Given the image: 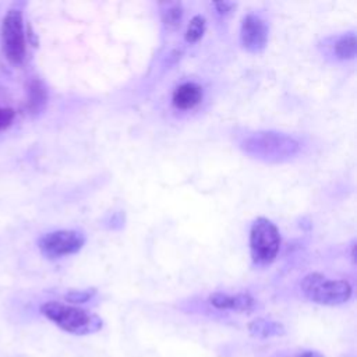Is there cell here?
<instances>
[{
  "instance_id": "7a4b0ae2",
  "label": "cell",
  "mask_w": 357,
  "mask_h": 357,
  "mask_svg": "<svg viewBox=\"0 0 357 357\" xmlns=\"http://www.w3.org/2000/svg\"><path fill=\"white\" fill-rule=\"evenodd\" d=\"M303 294L321 305H340L350 300L351 284L343 279H329L319 272L308 273L300 283Z\"/></svg>"
},
{
  "instance_id": "30bf717a",
  "label": "cell",
  "mask_w": 357,
  "mask_h": 357,
  "mask_svg": "<svg viewBox=\"0 0 357 357\" xmlns=\"http://www.w3.org/2000/svg\"><path fill=\"white\" fill-rule=\"evenodd\" d=\"M248 332L254 337L266 339V337H272V336H282V335H284L286 331L280 322L257 318L248 324Z\"/></svg>"
},
{
  "instance_id": "8992f818",
  "label": "cell",
  "mask_w": 357,
  "mask_h": 357,
  "mask_svg": "<svg viewBox=\"0 0 357 357\" xmlns=\"http://www.w3.org/2000/svg\"><path fill=\"white\" fill-rule=\"evenodd\" d=\"M85 244V236L78 230H56L43 234L39 241L40 252L49 258L56 259L78 252Z\"/></svg>"
},
{
  "instance_id": "7c38bea8",
  "label": "cell",
  "mask_w": 357,
  "mask_h": 357,
  "mask_svg": "<svg viewBox=\"0 0 357 357\" xmlns=\"http://www.w3.org/2000/svg\"><path fill=\"white\" fill-rule=\"evenodd\" d=\"M356 50L357 43L356 35L353 32L339 36L333 45V52L336 57L340 60H353L356 57Z\"/></svg>"
},
{
  "instance_id": "9c48e42d",
  "label": "cell",
  "mask_w": 357,
  "mask_h": 357,
  "mask_svg": "<svg viewBox=\"0 0 357 357\" xmlns=\"http://www.w3.org/2000/svg\"><path fill=\"white\" fill-rule=\"evenodd\" d=\"M202 96H204L202 88L198 84L184 82L174 89L172 95V103L176 109L188 110L199 105L202 100Z\"/></svg>"
},
{
  "instance_id": "e0dca14e",
  "label": "cell",
  "mask_w": 357,
  "mask_h": 357,
  "mask_svg": "<svg viewBox=\"0 0 357 357\" xmlns=\"http://www.w3.org/2000/svg\"><path fill=\"white\" fill-rule=\"evenodd\" d=\"M213 6H215V8L219 14H227V13L231 11V8L236 7V3H233V1H216Z\"/></svg>"
},
{
  "instance_id": "52a82bcc",
  "label": "cell",
  "mask_w": 357,
  "mask_h": 357,
  "mask_svg": "<svg viewBox=\"0 0 357 357\" xmlns=\"http://www.w3.org/2000/svg\"><path fill=\"white\" fill-rule=\"evenodd\" d=\"M268 25L265 21L255 15L247 14L241 21L240 39L243 47L250 53H261L268 43Z\"/></svg>"
},
{
  "instance_id": "8fae6325",
  "label": "cell",
  "mask_w": 357,
  "mask_h": 357,
  "mask_svg": "<svg viewBox=\"0 0 357 357\" xmlns=\"http://www.w3.org/2000/svg\"><path fill=\"white\" fill-rule=\"evenodd\" d=\"M47 103V89L40 79H32L28 86V110L32 114L40 113Z\"/></svg>"
},
{
  "instance_id": "d6986e66",
  "label": "cell",
  "mask_w": 357,
  "mask_h": 357,
  "mask_svg": "<svg viewBox=\"0 0 357 357\" xmlns=\"http://www.w3.org/2000/svg\"><path fill=\"white\" fill-rule=\"evenodd\" d=\"M354 247H356V245H354V243H353V244H351V259H353V262H354V258H356V254H354Z\"/></svg>"
},
{
  "instance_id": "6da1fadb",
  "label": "cell",
  "mask_w": 357,
  "mask_h": 357,
  "mask_svg": "<svg viewBox=\"0 0 357 357\" xmlns=\"http://www.w3.org/2000/svg\"><path fill=\"white\" fill-rule=\"evenodd\" d=\"M40 312L59 328L73 335H91L100 331L103 326V321L99 315L59 301L42 304Z\"/></svg>"
},
{
  "instance_id": "ac0fdd59",
  "label": "cell",
  "mask_w": 357,
  "mask_h": 357,
  "mask_svg": "<svg viewBox=\"0 0 357 357\" xmlns=\"http://www.w3.org/2000/svg\"><path fill=\"white\" fill-rule=\"evenodd\" d=\"M300 357H324L321 353L318 351H312V350H307L303 354H300Z\"/></svg>"
},
{
  "instance_id": "277c9868",
  "label": "cell",
  "mask_w": 357,
  "mask_h": 357,
  "mask_svg": "<svg viewBox=\"0 0 357 357\" xmlns=\"http://www.w3.org/2000/svg\"><path fill=\"white\" fill-rule=\"evenodd\" d=\"M245 152L264 160L287 159L298 151V144L283 134L278 132H257L244 144Z\"/></svg>"
},
{
  "instance_id": "3957f363",
  "label": "cell",
  "mask_w": 357,
  "mask_h": 357,
  "mask_svg": "<svg viewBox=\"0 0 357 357\" xmlns=\"http://www.w3.org/2000/svg\"><path fill=\"white\" fill-rule=\"evenodd\" d=\"M280 248V234L275 223L266 218H257L250 227V252L258 265L275 261Z\"/></svg>"
},
{
  "instance_id": "9a60e30c",
  "label": "cell",
  "mask_w": 357,
  "mask_h": 357,
  "mask_svg": "<svg viewBox=\"0 0 357 357\" xmlns=\"http://www.w3.org/2000/svg\"><path fill=\"white\" fill-rule=\"evenodd\" d=\"M95 294H96V289H93V287L84 289V290H70L64 296V298L73 304H82V303L89 301Z\"/></svg>"
},
{
  "instance_id": "5bb4252c",
  "label": "cell",
  "mask_w": 357,
  "mask_h": 357,
  "mask_svg": "<svg viewBox=\"0 0 357 357\" xmlns=\"http://www.w3.org/2000/svg\"><path fill=\"white\" fill-rule=\"evenodd\" d=\"M205 28H206V21L202 15L192 17L185 31V40L190 43H195L202 38Z\"/></svg>"
},
{
  "instance_id": "5b68a950",
  "label": "cell",
  "mask_w": 357,
  "mask_h": 357,
  "mask_svg": "<svg viewBox=\"0 0 357 357\" xmlns=\"http://www.w3.org/2000/svg\"><path fill=\"white\" fill-rule=\"evenodd\" d=\"M1 45L7 60L11 64H21L25 59V33L22 14L20 10L11 8L1 22Z\"/></svg>"
},
{
  "instance_id": "2e32d148",
  "label": "cell",
  "mask_w": 357,
  "mask_h": 357,
  "mask_svg": "<svg viewBox=\"0 0 357 357\" xmlns=\"http://www.w3.org/2000/svg\"><path fill=\"white\" fill-rule=\"evenodd\" d=\"M15 117V112L11 107H0V132L7 130Z\"/></svg>"
},
{
  "instance_id": "4fadbf2b",
  "label": "cell",
  "mask_w": 357,
  "mask_h": 357,
  "mask_svg": "<svg viewBox=\"0 0 357 357\" xmlns=\"http://www.w3.org/2000/svg\"><path fill=\"white\" fill-rule=\"evenodd\" d=\"M183 20V7L180 3L166 4V8L162 10V21L169 28H176Z\"/></svg>"
},
{
  "instance_id": "ba28073f",
  "label": "cell",
  "mask_w": 357,
  "mask_h": 357,
  "mask_svg": "<svg viewBox=\"0 0 357 357\" xmlns=\"http://www.w3.org/2000/svg\"><path fill=\"white\" fill-rule=\"evenodd\" d=\"M208 301L212 307L218 310H230L237 312H250L257 305L255 298L250 293L229 294V293L216 291L208 297Z\"/></svg>"
}]
</instances>
